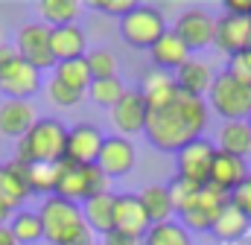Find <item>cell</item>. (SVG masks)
Listing matches in <instances>:
<instances>
[{
  "instance_id": "46",
  "label": "cell",
  "mask_w": 251,
  "mask_h": 245,
  "mask_svg": "<svg viewBox=\"0 0 251 245\" xmlns=\"http://www.w3.org/2000/svg\"><path fill=\"white\" fill-rule=\"evenodd\" d=\"M249 21H251V15H249Z\"/></svg>"
},
{
  "instance_id": "35",
  "label": "cell",
  "mask_w": 251,
  "mask_h": 245,
  "mask_svg": "<svg viewBox=\"0 0 251 245\" xmlns=\"http://www.w3.org/2000/svg\"><path fill=\"white\" fill-rule=\"evenodd\" d=\"M47 97H50V102L53 105H62V108H73V105H79L82 102V91H76V88H70V85H64L59 82L56 76L47 82Z\"/></svg>"
},
{
  "instance_id": "14",
  "label": "cell",
  "mask_w": 251,
  "mask_h": 245,
  "mask_svg": "<svg viewBox=\"0 0 251 245\" xmlns=\"http://www.w3.org/2000/svg\"><path fill=\"white\" fill-rule=\"evenodd\" d=\"M149 228H152V222H149V216H146L137 193H120V196H114V231L143 240Z\"/></svg>"
},
{
  "instance_id": "34",
  "label": "cell",
  "mask_w": 251,
  "mask_h": 245,
  "mask_svg": "<svg viewBox=\"0 0 251 245\" xmlns=\"http://www.w3.org/2000/svg\"><path fill=\"white\" fill-rule=\"evenodd\" d=\"M85 64H88V70H91V82L117 76V59H114V53L105 50V47H97V50L85 53Z\"/></svg>"
},
{
  "instance_id": "2",
  "label": "cell",
  "mask_w": 251,
  "mask_h": 245,
  "mask_svg": "<svg viewBox=\"0 0 251 245\" xmlns=\"http://www.w3.org/2000/svg\"><path fill=\"white\" fill-rule=\"evenodd\" d=\"M41 228H44V240L50 245H94V234L85 225L82 207L64 198H44L41 210H38Z\"/></svg>"
},
{
  "instance_id": "40",
  "label": "cell",
  "mask_w": 251,
  "mask_h": 245,
  "mask_svg": "<svg viewBox=\"0 0 251 245\" xmlns=\"http://www.w3.org/2000/svg\"><path fill=\"white\" fill-rule=\"evenodd\" d=\"M143 240L137 237H128V234H120V231H111L108 237H102V245H140Z\"/></svg>"
},
{
  "instance_id": "19",
  "label": "cell",
  "mask_w": 251,
  "mask_h": 245,
  "mask_svg": "<svg viewBox=\"0 0 251 245\" xmlns=\"http://www.w3.org/2000/svg\"><path fill=\"white\" fill-rule=\"evenodd\" d=\"M26 198H29V187L24 178V164H18V161L0 164V207L15 213V210H21V204Z\"/></svg>"
},
{
  "instance_id": "39",
  "label": "cell",
  "mask_w": 251,
  "mask_h": 245,
  "mask_svg": "<svg viewBox=\"0 0 251 245\" xmlns=\"http://www.w3.org/2000/svg\"><path fill=\"white\" fill-rule=\"evenodd\" d=\"M225 15H234V18H249L251 15V0H225L222 3Z\"/></svg>"
},
{
  "instance_id": "10",
  "label": "cell",
  "mask_w": 251,
  "mask_h": 245,
  "mask_svg": "<svg viewBox=\"0 0 251 245\" xmlns=\"http://www.w3.org/2000/svg\"><path fill=\"white\" fill-rule=\"evenodd\" d=\"M173 32L184 41V47H187L190 53H193V50H204V47H210L213 38H216V21H213L204 9H187V12L178 15Z\"/></svg>"
},
{
  "instance_id": "18",
  "label": "cell",
  "mask_w": 251,
  "mask_h": 245,
  "mask_svg": "<svg viewBox=\"0 0 251 245\" xmlns=\"http://www.w3.org/2000/svg\"><path fill=\"white\" fill-rule=\"evenodd\" d=\"M35 122H38L35 105L26 102V99H6V102L0 105V134H3V137L21 140Z\"/></svg>"
},
{
  "instance_id": "23",
  "label": "cell",
  "mask_w": 251,
  "mask_h": 245,
  "mask_svg": "<svg viewBox=\"0 0 251 245\" xmlns=\"http://www.w3.org/2000/svg\"><path fill=\"white\" fill-rule=\"evenodd\" d=\"M149 56H152V61H155L158 70H178L184 61H190V50L184 47V41H181L173 29H167V32L152 44Z\"/></svg>"
},
{
  "instance_id": "8",
  "label": "cell",
  "mask_w": 251,
  "mask_h": 245,
  "mask_svg": "<svg viewBox=\"0 0 251 245\" xmlns=\"http://www.w3.org/2000/svg\"><path fill=\"white\" fill-rule=\"evenodd\" d=\"M213 158H216V146L204 137H196L190 140L187 146H181L176 152V172L178 178L193 181L199 187L210 181V167H213Z\"/></svg>"
},
{
  "instance_id": "38",
  "label": "cell",
  "mask_w": 251,
  "mask_h": 245,
  "mask_svg": "<svg viewBox=\"0 0 251 245\" xmlns=\"http://www.w3.org/2000/svg\"><path fill=\"white\" fill-rule=\"evenodd\" d=\"M228 73H234L237 79H243V82H249L251 85V50L249 53H240V56H231L228 61V67H225Z\"/></svg>"
},
{
  "instance_id": "16",
  "label": "cell",
  "mask_w": 251,
  "mask_h": 245,
  "mask_svg": "<svg viewBox=\"0 0 251 245\" xmlns=\"http://www.w3.org/2000/svg\"><path fill=\"white\" fill-rule=\"evenodd\" d=\"M213 44L225 56L249 53L251 50V21L249 18H234V15L216 18V38H213Z\"/></svg>"
},
{
  "instance_id": "7",
  "label": "cell",
  "mask_w": 251,
  "mask_h": 245,
  "mask_svg": "<svg viewBox=\"0 0 251 245\" xmlns=\"http://www.w3.org/2000/svg\"><path fill=\"white\" fill-rule=\"evenodd\" d=\"M15 53H18V59L32 64L38 73L53 70L56 59H53V50H50V26L41 24V21L24 24L15 35Z\"/></svg>"
},
{
  "instance_id": "11",
  "label": "cell",
  "mask_w": 251,
  "mask_h": 245,
  "mask_svg": "<svg viewBox=\"0 0 251 245\" xmlns=\"http://www.w3.org/2000/svg\"><path fill=\"white\" fill-rule=\"evenodd\" d=\"M38 88H41V73L24 59H15L0 70V94L6 99H26L29 102V97H35Z\"/></svg>"
},
{
  "instance_id": "12",
  "label": "cell",
  "mask_w": 251,
  "mask_h": 245,
  "mask_svg": "<svg viewBox=\"0 0 251 245\" xmlns=\"http://www.w3.org/2000/svg\"><path fill=\"white\" fill-rule=\"evenodd\" d=\"M134 161H137V152H134V143L128 137L120 134H111L102 140V149H100V158H97V167L105 172V178H123L134 170Z\"/></svg>"
},
{
  "instance_id": "31",
  "label": "cell",
  "mask_w": 251,
  "mask_h": 245,
  "mask_svg": "<svg viewBox=\"0 0 251 245\" xmlns=\"http://www.w3.org/2000/svg\"><path fill=\"white\" fill-rule=\"evenodd\" d=\"M53 70H56V79L59 82L76 88V91H82V94H88V88H91V70L85 64V56L82 59H70V61H59Z\"/></svg>"
},
{
  "instance_id": "20",
  "label": "cell",
  "mask_w": 251,
  "mask_h": 245,
  "mask_svg": "<svg viewBox=\"0 0 251 245\" xmlns=\"http://www.w3.org/2000/svg\"><path fill=\"white\" fill-rule=\"evenodd\" d=\"M213 79H216V73L210 70V64H207V61H199V59L184 61V64L176 70V76H173V82H176V88H178L181 94L199 97V99H204V94H210Z\"/></svg>"
},
{
  "instance_id": "37",
  "label": "cell",
  "mask_w": 251,
  "mask_h": 245,
  "mask_svg": "<svg viewBox=\"0 0 251 245\" xmlns=\"http://www.w3.org/2000/svg\"><path fill=\"white\" fill-rule=\"evenodd\" d=\"M97 12H102V15H114V18H123V15H128L137 3L134 0H94L91 3Z\"/></svg>"
},
{
  "instance_id": "27",
  "label": "cell",
  "mask_w": 251,
  "mask_h": 245,
  "mask_svg": "<svg viewBox=\"0 0 251 245\" xmlns=\"http://www.w3.org/2000/svg\"><path fill=\"white\" fill-rule=\"evenodd\" d=\"M9 231H12V237H15L18 245H35L38 240H44L41 219L32 210H15L12 219H9Z\"/></svg>"
},
{
  "instance_id": "15",
  "label": "cell",
  "mask_w": 251,
  "mask_h": 245,
  "mask_svg": "<svg viewBox=\"0 0 251 245\" xmlns=\"http://www.w3.org/2000/svg\"><path fill=\"white\" fill-rule=\"evenodd\" d=\"M228 201H231V196H225L222 190H216V187L204 184V187H201V193H199L196 207H193L190 213L181 216L184 231H210V228H213V222H216V216H219V210H222Z\"/></svg>"
},
{
  "instance_id": "44",
  "label": "cell",
  "mask_w": 251,
  "mask_h": 245,
  "mask_svg": "<svg viewBox=\"0 0 251 245\" xmlns=\"http://www.w3.org/2000/svg\"><path fill=\"white\" fill-rule=\"evenodd\" d=\"M0 44H6V38H3V26H0Z\"/></svg>"
},
{
  "instance_id": "6",
  "label": "cell",
  "mask_w": 251,
  "mask_h": 245,
  "mask_svg": "<svg viewBox=\"0 0 251 245\" xmlns=\"http://www.w3.org/2000/svg\"><path fill=\"white\" fill-rule=\"evenodd\" d=\"M167 32L164 12L155 6H134L128 15L120 18V35L128 47L134 50H152V44Z\"/></svg>"
},
{
  "instance_id": "24",
  "label": "cell",
  "mask_w": 251,
  "mask_h": 245,
  "mask_svg": "<svg viewBox=\"0 0 251 245\" xmlns=\"http://www.w3.org/2000/svg\"><path fill=\"white\" fill-rule=\"evenodd\" d=\"M219 152H228V155H237V158H246L251 152V128L249 120H231L222 122L219 134H216V143H213Z\"/></svg>"
},
{
  "instance_id": "30",
  "label": "cell",
  "mask_w": 251,
  "mask_h": 245,
  "mask_svg": "<svg viewBox=\"0 0 251 245\" xmlns=\"http://www.w3.org/2000/svg\"><path fill=\"white\" fill-rule=\"evenodd\" d=\"M167 193H170V201H173V213H178V216H184L190 213L193 207H196V201H199V193H201V187L193 181H184V178H173V181L167 184Z\"/></svg>"
},
{
  "instance_id": "32",
  "label": "cell",
  "mask_w": 251,
  "mask_h": 245,
  "mask_svg": "<svg viewBox=\"0 0 251 245\" xmlns=\"http://www.w3.org/2000/svg\"><path fill=\"white\" fill-rule=\"evenodd\" d=\"M143 245H193V243H190V234L184 231V225H178V222H161V225H152L146 231Z\"/></svg>"
},
{
  "instance_id": "45",
  "label": "cell",
  "mask_w": 251,
  "mask_h": 245,
  "mask_svg": "<svg viewBox=\"0 0 251 245\" xmlns=\"http://www.w3.org/2000/svg\"><path fill=\"white\" fill-rule=\"evenodd\" d=\"M249 128H251V117H249Z\"/></svg>"
},
{
  "instance_id": "25",
  "label": "cell",
  "mask_w": 251,
  "mask_h": 245,
  "mask_svg": "<svg viewBox=\"0 0 251 245\" xmlns=\"http://www.w3.org/2000/svg\"><path fill=\"white\" fill-rule=\"evenodd\" d=\"M249 231H251V222L231 204V201L219 210V216H216V222H213V228H210V234H213L216 240H222V243H228V245L240 243Z\"/></svg>"
},
{
  "instance_id": "43",
  "label": "cell",
  "mask_w": 251,
  "mask_h": 245,
  "mask_svg": "<svg viewBox=\"0 0 251 245\" xmlns=\"http://www.w3.org/2000/svg\"><path fill=\"white\" fill-rule=\"evenodd\" d=\"M9 219H12V213H9V210H3V207H0V225H9Z\"/></svg>"
},
{
  "instance_id": "13",
  "label": "cell",
  "mask_w": 251,
  "mask_h": 245,
  "mask_svg": "<svg viewBox=\"0 0 251 245\" xmlns=\"http://www.w3.org/2000/svg\"><path fill=\"white\" fill-rule=\"evenodd\" d=\"M108 120L120 131V137H131L140 134L146 128V99L140 91H128L120 97V102L114 108H108Z\"/></svg>"
},
{
  "instance_id": "21",
  "label": "cell",
  "mask_w": 251,
  "mask_h": 245,
  "mask_svg": "<svg viewBox=\"0 0 251 245\" xmlns=\"http://www.w3.org/2000/svg\"><path fill=\"white\" fill-rule=\"evenodd\" d=\"M79 207H82V216H85V225H88L91 234L108 237V234L114 231V193L91 196V198L82 201Z\"/></svg>"
},
{
  "instance_id": "33",
  "label": "cell",
  "mask_w": 251,
  "mask_h": 245,
  "mask_svg": "<svg viewBox=\"0 0 251 245\" xmlns=\"http://www.w3.org/2000/svg\"><path fill=\"white\" fill-rule=\"evenodd\" d=\"M123 94H126V85L117 76H111V79H97V82H91V88H88L91 102H94V105H102V108H114Z\"/></svg>"
},
{
  "instance_id": "9",
  "label": "cell",
  "mask_w": 251,
  "mask_h": 245,
  "mask_svg": "<svg viewBox=\"0 0 251 245\" xmlns=\"http://www.w3.org/2000/svg\"><path fill=\"white\" fill-rule=\"evenodd\" d=\"M105 134L94 125V122H76L67 131V143H64V161L76 164V167H91L100 158Z\"/></svg>"
},
{
  "instance_id": "17",
  "label": "cell",
  "mask_w": 251,
  "mask_h": 245,
  "mask_svg": "<svg viewBox=\"0 0 251 245\" xmlns=\"http://www.w3.org/2000/svg\"><path fill=\"white\" fill-rule=\"evenodd\" d=\"M246 178H249L246 158H237V155H228V152L216 149V158H213V167H210V181L207 184L222 190L225 196H231Z\"/></svg>"
},
{
  "instance_id": "1",
  "label": "cell",
  "mask_w": 251,
  "mask_h": 245,
  "mask_svg": "<svg viewBox=\"0 0 251 245\" xmlns=\"http://www.w3.org/2000/svg\"><path fill=\"white\" fill-rule=\"evenodd\" d=\"M146 99V140L161 152H178L190 140L201 137L207 125V102L181 94L164 70H149L140 88Z\"/></svg>"
},
{
  "instance_id": "26",
  "label": "cell",
  "mask_w": 251,
  "mask_h": 245,
  "mask_svg": "<svg viewBox=\"0 0 251 245\" xmlns=\"http://www.w3.org/2000/svg\"><path fill=\"white\" fill-rule=\"evenodd\" d=\"M137 196H140V204H143V210H146L152 225H161V222L173 219V201H170V193H167L164 184H149Z\"/></svg>"
},
{
  "instance_id": "28",
  "label": "cell",
  "mask_w": 251,
  "mask_h": 245,
  "mask_svg": "<svg viewBox=\"0 0 251 245\" xmlns=\"http://www.w3.org/2000/svg\"><path fill=\"white\" fill-rule=\"evenodd\" d=\"M82 6L76 0H41L38 3V15H41V24H47L50 29L53 26H67V24H76Z\"/></svg>"
},
{
  "instance_id": "41",
  "label": "cell",
  "mask_w": 251,
  "mask_h": 245,
  "mask_svg": "<svg viewBox=\"0 0 251 245\" xmlns=\"http://www.w3.org/2000/svg\"><path fill=\"white\" fill-rule=\"evenodd\" d=\"M15 59H18V53H15V44H0V70H3L6 64H12Z\"/></svg>"
},
{
  "instance_id": "42",
  "label": "cell",
  "mask_w": 251,
  "mask_h": 245,
  "mask_svg": "<svg viewBox=\"0 0 251 245\" xmlns=\"http://www.w3.org/2000/svg\"><path fill=\"white\" fill-rule=\"evenodd\" d=\"M0 245H18L12 231H9V225H0Z\"/></svg>"
},
{
  "instance_id": "4",
  "label": "cell",
  "mask_w": 251,
  "mask_h": 245,
  "mask_svg": "<svg viewBox=\"0 0 251 245\" xmlns=\"http://www.w3.org/2000/svg\"><path fill=\"white\" fill-rule=\"evenodd\" d=\"M108 181L105 172L91 164V167H76L70 161H59V181H56V198L64 201H73V204H82L88 201L91 196H100V193H108Z\"/></svg>"
},
{
  "instance_id": "5",
  "label": "cell",
  "mask_w": 251,
  "mask_h": 245,
  "mask_svg": "<svg viewBox=\"0 0 251 245\" xmlns=\"http://www.w3.org/2000/svg\"><path fill=\"white\" fill-rule=\"evenodd\" d=\"M207 99H210V108H213L225 122L249 120L251 117V85L243 82V79H237V76L228 73V70L216 73Z\"/></svg>"
},
{
  "instance_id": "29",
  "label": "cell",
  "mask_w": 251,
  "mask_h": 245,
  "mask_svg": "<svg viewBox=\"0 0 251 245\" xmlns=\"http://www.w3.org/2000/svg\"><path fill=\"white\" fill-rule=\"evenodd\" d=\"M24 178L29 187V196H53L59 181V164H29L24 167Z\"/></svg>"
},
{
  "instance_id": "36",
  "label": "cell",
  "mask_w": 251,
  "mask_h": 245,
  "mask_svg": "<svg viewBox=\"0 0 251 245\" xmlns=\"http://www.w3.org/2000/svg\"><path fill=\"white\" fill-rule=\"evenodd\" d=\"M231 204H234V207H237V210L251 222V172H249V178L231 193Z\"/></svg>"
},
{
  "instance_id": "3",
  "label": "cell",
  "mask_w": 251,
  "mask_h": 245,
  "mask_svg": "<svg viewBox=\"0 0 251 245\" xmlns=\"http://www.w3.org/2000/svg\"><path fill=\"white\" fill-rule=\"evenodd\" d=\"M64 143H67V128L56 117H38V122L18 140V155L15 161L29 167V164H59L64 161Z\"/></svg>"
},
{
  "instance_id": "22",
  "label": "cell",
  "mask_w": 251,
  "mask_h": 245,
  "mask_svg": "<svg viewBox=\"0 0 251 245\" xmlns=\"http://www.w3.org/2000/svg\"><path fill=\"white\" fill-rule=\"evenodd\" d=\"M85 32L76 26V24H67V26H53L50 29V50H53V59L59 61H70V59H82L85 56Z\"/></svg>"
}]
</instances>
